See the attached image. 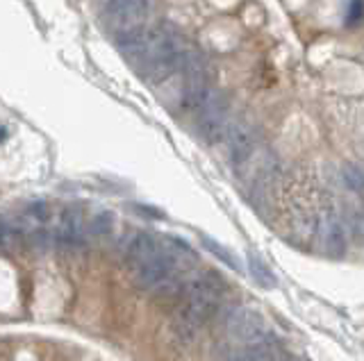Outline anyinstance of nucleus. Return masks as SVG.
Here are the masks:
<instances>
[{"label": "nucleus", "mask_w": 364, "mask_h": 361, "mask_svg": "<svg viewBox=\"0 0 364 361\" xmlns=\"http://www.w3.org/2000/svg\"><path fill=\"white\" fill-rule=\"evenodd\" d=\"M185 298L187 302L182 318H185L189 327H200L219 309L221 298H224V282L212 273L191 277L185 284Z\"/></svg>", "instance_id": "obj_1"}, {"label": "nucleus", "mask_w": 364, "mask_h": 361, "mask_svg": "<svg viewBox=\"0 0 364 361\" xmlns=\"http://www.w3.org/2000/svg\"><path fill=\"white\" fill-rule=\"evenodd\" d=\"M230 126V105L226 96L217 89H210L205 100L196 109V132L207 143H214L226 137Z\"/></svg>", "instance_id": "obj_2"}, {"label": "nucleus", "mask_w": 364, "mask_h": 361, "mask_svg": "<svg viewBox=\"0 0 364 361\" xmlns=\"http://www.w3.org/2000/svg\"><path fill=\"white\" fill-rule=\"evenodd\" d=\"M224 327L232 343H262L273 338L265 318L246 307L228 309V314L224 316Z\"/></svg>", "instance_id": "obj_3"}, {"label": "nucleus", "mask_w": 364, "mask_h": 361, "mask_svg": "<svg viewBox=\"0 0 364 361\" xmlns=\"http://www.w3.org/2000/svg\"><path fill=\"white\" fill-rule=\"evenodd\" d=\"M182 105L187 109L196 111L200 102L205 100L210 94V80H207V68H205V59L200 57L198 50L187 48L185 57H182Z\"/></svg>", "instance_id": "obj_4"}, {"label": "nucleus", "mask_w": 364, "mask_h": 361, "mask_svg": "<svg viewBox=\"0 0 364 361\" xmlns=\"http://www.w3.org/2000/svg\"><path fill=\"white\" fill-rule=\"evenodd\" d=\"M224 141H226L228 157L235 169L241 166L257 150V132L246 121H230Z\"/></svg>", "instance_id": "obj_5"}, {"label": "nucleus", "mask_w": 364, "mask_h": 361, "mask_svg": "<svg viewBox=\"0 0 364 361\" xmlns=\"http://www.w3.org/2000/svg\"><path fill=\"white\" fill-rule=\"evenodd\" d=\"M315 234L319 239V245L323 252L332 257H341L346 252V225H344L341 216L332 209H326L315 221Z\"/></svg>", "instance_id": "obj_6"}, {"label": "nucleus", "mask_w": 364, "mask_h": 361, "mask_svg": "<svg viewBox=\"0 0 364 361\" xmlns=\"http://www.w3.org/2000/svg\"><path fill=\"white\" fill-rule=\"evenodd\" d=\"M105 12L119 30L139 27L150 14V0H107Z\"/></svg>", "instance_id": "obj_7"}, {"label": "nucleus", "mask_w": 364, "mask_h": 361, "mask_svg": "<svg viewBox=\"0 0 364 361\" xmlns=\"http://www.w3.org/2000/svg\"><path fill=\"white\" fill-rule=\"evenodd\" d=\"M85 223L80 219L78 212H64V216L59 219L57 228L53 232V241L62 247H80L85 245Z\"/></svg>", "instance_id": "obj_8"}, {"label": "nucleus", "mask_w": 364, "mask_h": 361, "mask_svg": "<svg viewBox=\"0 0 364 361\" xmlns=\"http://www.w3.org/2000/svg\"><path fill=\"white\" fill-rule=\"evenodd\" d=\"M159 245H162V241L155 239L153 234L137 232V234H133L123 243V255H126L128 264L133 266V268H137V266H141L144 262H148L150 257H155L157 250H159Z\"/></svg>", "instance_id": "obj_9"}, {"label": "nucleus", "mask_w": 364, "mask_h": 361, "mask_svg": "<svg viewBox=\"0 0 364 361\" xmlns=\"http://www.w3.org/2000/svg\"><path fill=\"white\" fill-rule=\"evenodd\" d=\"M341 182L346 184L351 191L360 193V191H364V171L358 166V164L346 161L341 166Z\"/></svg>", "instance_id": "obj_10"}, {"label": "nucleus", "mask_w": 364, "mask_h": 361, "mask_svg": "<svg viewBox=\"0 0 364 361\" xmlns=\"http://www.w3.org/2000/svg\"><path fill=\"white\" fill-rule=\"evenodd\" d=\"M248 266H250L253 280H255L257 284H262V286H273V284H276V277H273V273L269 271L267 264L262 262L260 257L250 255V257H248Z\"/></svg>", "instance_id": "obj_11"}, {"label": "nucleus", "mask_w": 364, "mask_h": 361, "mask_svg": "<svg viewBox=\"0 0 364 361\" xmlns=\"http://www.w3.org/2000/svg\"><path fill=\"white\" fill-rule=\"evenodd\" d=\"M112 225H114V216L109 212H98L94 219L89 221V234L94 236H105L112 232Z\"/></svg>", "instance_id": "obj_12"}, {"label": "nucleus", "mask_w": 364, "mask_h": 361, "mask_svg": "<svg viewBox=\"0 0 364 361\" xmlns=\"http://www.w3.org/2000/svg\"><path fill=\"white\" fill-rule=\"evenodd\" d=\"M203 245L207 247V250H210L212 255H217V257H219V259H221V262H224V264H228L230 268H239V266H237V262H235V259H232V257H230V252L226 250V247H224V245H219V243H214V241H212V239H207V236H203Z\"/></svg>", "instance_id": "obj_13"}, {"label": "nucleus", "mask_w": 364, "mask_h": 361, "mask_svg": "<svg viewBox=\"0 0 364 361\" xmlns=\"http://www.w3.org/2000/svg\"><path fill=\"white\" fill-rule=\"evenodd\" d=\"M25 216H28V219L32 221V223H46V221H48V216H50L48 204H46V202H42V200H37V202H32V204H28Z\"/></svg>", "instance_id": "obj_14"}, {"label": "nucleus", "mask_w": 364, "mask_h": 361, "mask_svg": "<svg viewBox=\"0 0 364 361\" xmlns=\"http://www.w3.org/2000/svg\"><path fill=\"white\" fill-rule=\"evenodd\" d=\"M364 16V0H353L351 5V14H348V23H356Z\"/></svg>", "instance_id": "obj_15"}, {"label": "nucleus", "mask_w": 364, "mask_h": 361, "mask_svg": "<svg viewBox=\"0 0 364 361\" xmlns=\"http://www.w3.org/2000/svg\"><path fill=\"white\" fill-rule=\"evenodd\" d=\"M351 223H353V230H356V234L364 239V212H356V214H353Z\"/></svg>", "instance_id": "obj_16"}]
</instances>
